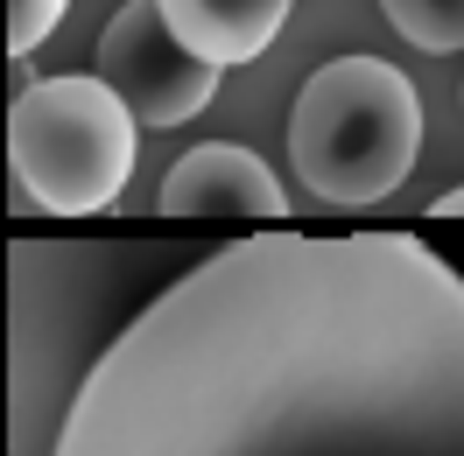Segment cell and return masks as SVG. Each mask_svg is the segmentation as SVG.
Returning <instances> with one entry per match:
<instances>
[{"instance_id": "cell-6", "label": "cell", "mask_w": 464, "mask_h": 456, "mask_svg": "<svg viewBox=\"0 0 464 456\" xmlns=\"http://www.w3.org/2000/svg\"><path fill=\"white\" fill-rule=\"evenodd\" d=\"M155 211L162 218H261V225H282L289 218V190L275 183V169H267L254 147L198 141L162 176Z\"/></svg>"}, {"instance_id": "cell-10", "label": "cell", "mask_w": 464, "mask_h": 456, "mask_svg": "<svg viewBox=\"0 0 464 456\" xmlns=\"http://www.w3.org/2000/svg\"><path fill=\"white\" fill-rule=\"evenodd\" d=\"M436 218H464V183H458V190H443V197H436Z\"/></svg>"}, {"instance_id": "cell-4", "label": "cell", "mask_w": 464, "mask_h": 456, "mask_svg": "<svg viewBox=\"0 0 464 456\" xmlns=\"http://www.w3.org/2000/svg\"><path fill=\"white\" fill-rule=\"evenodd\" d=\"M141 113L99 71H63L14 91L7 113V169L14 197L43 218H99L134 176Z\"/></svg>"}, {"instance_id": "cell-1", "label": "cell", "mask_w": 464, "mask_h": 456, "mask_svg": "<svg viewBox=\"0 0 464 456\" xmlns=\"http://www.w3.org/2000/svg\"><path fill=\"white\" fill-rule=\"evenodd\" d=\"M57 456H464V274L415 232H246L99 358Z\"/></svg>"}, {"instance_id": "cell-9", "label": "cell", "mask_w": 464, "mask_h": 456, "mask_svg": "<svg viewBox=\"0 0 464 456\" xmlns=\"http://www.w3.org/2000/svg\"><path fill=\"white\" fill-rule=\"evenodd\" d=\"M63 7H71V0H7V50L29 57L35 43L63 22Z\"/></svg>"}, {"instance_id": "cell-5", "label": "cell", "mask_w": 464, "mask_h": 456, "mask_svg": "<svg viewBox=\"0 0 464 456\" xmlns=\"http://www.w3.org/2000/svg\"><path fill=\"white\" fill-rule=\"evenodd\" d=\"M99 78L141 113V127H183L218 99V63L169 29L162 0H127L99 35Z\"/></svg>"}, {"instance_id": "cell-2", "label": "cell", "mask_w": 464, "mask_h": 456, "mask_svg": "<svg viewBox=\"0 0 464 456\" xmlns=\"http://www.w3.org/2000/svg\"><path fill=\"white\" fill-rule=\"evenodd\" d=\"M7 323V456H57V435L120 330L162 295V274L198 267L183 246H63L14 239Z\"/></svg>"}, {"instance_id": "cell-7", "label": "cell", "mask_w": 464, "mask_h": 456, "mask_svg": "<svg viewBox=\"0 0 464 456\" xmlns=\"http://www.w3.org/2000/svg\"><path fill=\"white\" fill-rule=\"evenodd\" d=\"M162 14H169V29L183 35L198 57L232 71V63H254L267 43L282 35L289 0H162Z\"/></svg>"}, {"instance_id": "cell-3", "label": "cell", "mask_w": 464, "mask_h": 456, "mask_svg": "<svg viewBox=\"0 0 464 456\" xmlns=\"http://www.w3.org/2000/svg\"><path fill=\"white\" fill-rule=\"evenodd\" d=\"M422 155V91L387 57L317 63L289 113V162L303 190L338 211L387 204Z\"/></svg>"}, {"instance_id": "cell-8", "label": "cell", "mask_w": 464, "mask_h": 456, "mask_svg": "<svg viewBox=\"0 0 464 456\" xmlns=\"http://www.w3.org/2000/svg\"><path fill=\"white\" fill-rule=\"evenodd\" d=\"M380 14L401 29V43L430 50V57L464 50V0H380Z\"/></svg>"}]
</instances>
